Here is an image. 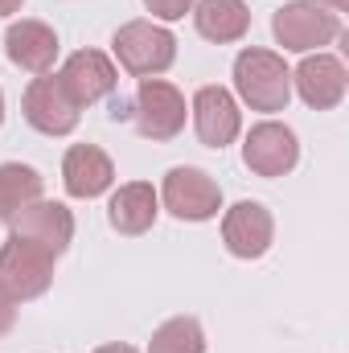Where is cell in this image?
<instances>
[{
    "label": "cell",
    "mask_w": 349,
    "mask_h": 353,
    "mask_svg": "<svg viewBox=\"0 0 349 353\" xmlns=\"http://www.w3.org/2000/svg\"><path fill=\"white\" fill-rule=\"evenodd\" d=\"M201 350H206V337H201V325L193 316L165 321L152 333V345H148V353H201Z\"/></svg>",
    "instance_id": "d6986e66"
},
{
    "label": "cell",
    "mask_w": 349,
    "mask_h": 353,
    "mask_svg": "<svg viewBox=\"0 0 349 353\" xmlns=\"http://www.w3.org/2000/svg\"><path fill=\"white\" fill-rule=\"evenodd\" d=\"M243 161L247 169L259 176H283L296 169L300 161V144H296V132L283 128V123H259L251 136H247V148H243Z\"/></svg>",
    "instance_id": "ba28073f"
},
{
    "label": "cell",
    "mask_w": 349,
    "mask_h": 353,
    "mask_svg": "<svg viewBox=\"0 0 349 353\" xmlns=\"http://www.w3.org/2000/svg\"><path fill=\"white\" fill-rule=\"evenodd\" d=\"M296 87H300V99L317 111H329L346 99V66L333 58V54H317V58H304L300 70H296Z\"/></svg>",
    "instance_id": "7c38bea8"
},
{
    "label": "cell",
    "mask_w": 349,
    "mask_h": 353,
    "mask_svg": "<svg viewBox=\"0 0 349 353\" xmlns=\"http://www.w3.org/2000/svg\"><path fill=\"white\" fill-rule=\"evenodd\" d=\"M12 316H17V308H12V300L0 292V333H8V329H12Z\"/></svg>",
    "instance_id": "44dd1931"
},
{
    "label": "cell",
    "mask_w": 349,
    "mask_h": 353,
    "mask_svg": "<svg viewBox=\"0 0 349 353\" xmlns=\"http://www.w3.org/2000/svg\"><path fill=\"white\" fill-rule=\"evenodd\" d=\"M235 87L255 111H283L292 99V74H288L279 54L243 50L235 62Z\"/></svg>",
    "instance_id": "6da1fadb"
},
{
    "label": "cell",
    "mask_w": 349,
    "mask_h": 353,
    "mask_svg": "<svg viewBox=\"0 0 349 353\" xmlns=\"http://www.w3.org/2000/svg\"><path fill=\"white\" fill-rule=\"evenodd\" d=\"M4 46H8V58H12L21 70H29V74H50V66H54V58H58V37H54V29L41 25V21H17V25L8 29Z\"/></svg>",
    "instance_id": "5bb4252c"
},
{
    "label": "cell",
    "mask_w": 349,
    "mask_h": 353,
    "mask_svg": "<svg viewBox=\"0 0 349 353\" xmlns=\"http://www.w3.org/2000/svg\"><path fill=\"white\" fill-rule=\"evenodd\" d=\"M58 79H62V87L70 90V99L79 107H87V103L115 90V66L99 50H79V54H70V62L62 66Z\"/></svg>",
    "instance_id": "4fadbf2b"
},
{
    "label": "cell",
    "mask_w": 349,
    "mask_h": 353,
    "mask_svg": "<svg viewBox=\"0 0 349 353\" xmlns=\"http://www.w3.org/2000/svg\"><path fill=\"white\" fill-rule=\"evenodd\" d=\"M107 115H111V119H128V115H132V103H128V99H111V111H107Z\"/></svg>",
    "instance_id": "7402d4cb"
},
{
    "label": "cell",
    "mask_w": 349,
    "mask_h": 353,
    "mask_svg": "<svg viewBox=\"0 0 349 353\" xmlns=\"http://www.w3.org/2000/svg\"><path fill=\"white\" fill-rule=\"evenodd\" d=\"M193 123H197L201 144L226 148V144L239 136V107H235L230 90H222V87H201L197 90V99H193Z\"/></svg>",
    "instance_id": "8fae6325"
},
{
    "label": "cell",
    "mask_w": 349,
    "mask_h": 353,
    "mask_svg": "<svg viewBox=\"0 0 349 353\" xmlns=\"http://www.w3.org/2000/svg\"><path fill=\"white\" fill-rule=\"evenodd\" d=\"M165 205L181 222H206L222 205V189L201 169H173L165 176Z\"/></svg>",
    "instance_id": "52a82bcc"
},
{
    "label": "cell",
    "mask_w": 349,
    "mask_h": 353,
    "mask_svg": "<svg viewBox=\"0 0 349 353\" xmlns=\"http://www.w3.org/2000/svg\"><path fill=\"white\" fill-rule=\"evenodd\" d=\"M148 4V12L152 17H161V21H177V17H185L189 12V4L193 0H144Z\"/></svg>",
    "instance_id": "ffe728a7"
},
{
    "label": "cell",
    "mask_w": 349,
    "mask_h": 353,
    "mask_svg": "<svg viewBox=\"0 0 349 353\" xmlns=\"http://www.w3.org/2000/svg\"><path fill=\"white\" fill-rule=\"evenodd\" d=\"M271 29L283 50H312V46H329L341 33V17L321 0H292L275 12Z\"/></svg>",
    "instance_id": "277c9868"
},
{
    "label": "cell",
    "mask_w": 349,
    "mask_h": 353,
    "mask_svg": "<svg viewBox=\"0 0 349 353\" xmlns=\"http://www.w3.org/2000/svg\"><path fill=\"white\" fill-rule=\"evenodd\" d=\"M62 176H66V193H70V197H99V193L115 181V169H111V161H107L103 148H94V144H74V148L66 152Z\"/></svg>",
    "instance_id": "9a60e30c"
},
{
    "label": "cell",
    "mask_w": 349,
    "mask_h": 353,
    "mask_svg": "<svg viewBox=\"0 0 349 353\" xmlns=\"http://www.w3.org/2000/svg\"><path fill=\"white\" fill-rule=\"evenodd\" d=\"M54 259L46 247L21 239V234H8L4 251H0V292L17 304V300H33L50 288L54 279Z\"/></svg>",
    "instance_id": "7a4b0ae2"
},
{
    "label": "cell",
    "mask_w": 349,
    "mask_h": 353,
    "mask_svg": "<svg viewBox=\"0 0 349 353\" xmlns=\"http://www.w3.org/2000/svg\"><path fill=\"white\" fill-rule=\"evenodd\" d=\"M21 8V0H0V17H8V12H17Z\"/></svg>",
    "instance_id": "603a6c76"
},
{
    "label": "cell",
    "mask_w": 349,
    "mask_h": 353,
    "mask_svg": "<svg viewBox=\"0 0 349 353\" xmlns=\"http://www.w3.org/2000/svg\"><path fill=\"white\" fill-rule=\"evenodd\" d=\"M107 218L119 234H144L152 222H157V189L144 185V181H132L123 185L111 205H107Z\"/></svg>",
    "instance_id": "2e32d148"
},
{
    "label": "cell",
    "mask_w": 349,
    "mask_h": 353,
    "mask_svg": "<svg viewBox=\"0 0 349 353\" xmlns=\"http://www.w3.org/2000/svg\"><path fill=\"white\" fill-rule=\"evenodd\" d=\"M94 353H136L132 345H103V350H94Z\"/></svg>",
    "instance_id": "cb8c5ba5"
},
{
    "label": "cell",
    "mask_w": 349,
    "mask_h": 353,
    "mask_svg": "<svg viewBox=\"0 0 349 353\" xmlns=\"http://www.w3.org/2000/svg\"><path fill=\"white\" fill-rule=\"evenodd\" d=\"M132 119L144 140H173L185 128V94L161 79H144L132 103Z\"/></svg>",
    "instance_id": "5b68a950"
},
{
    "label": "cell",
    "mask_w": 349,
    "mask_h": 353,
    "mask_svg": "<svg viewBox=\"0 0 349 353\" xmlns=\"http://www.w3.org/2000/svg\"><path fill=\"white\" fill-rule=\"evenodd\" d=\"M111 46H115L119 66H123L128 74H136V79L165 74V70L173 66V54H177L173 33L161 29V25H152V21H128V25L111 37Z\"/></svg>",
    "instance_id": "3957f363"
},
{
    "label": "cell",
    "mask_w": 349,
    "mask_h": 353,
    "mask_svg": "<svg viewBox=\"0 0 349 353\" xmlns=\"http://www.w3.org/2000/svg\"><path fill=\"white\" fill-rule=\"evenodd\" d=\"M325 4H333V12H341V8H349V0H325Z\"/></svg>",
    "instance_id": "d4e9b609"
},
{
    "label": "cell",
    "mask_w": 349,
    "mask_h": 353,
    "mask_svg": "<svg viewBox=\"0 0 349 353\" xmlns=\"http://www.w3.org/2000/svg\"><path fill=\"white\" fill-rule=\"evenodd\" d=\"M271 234H275V222H271V214L263 210L259 201H239L226 214V222H222V239H226L230 255H239V259H259V255H267Z\"/></svg>",
    "instance_id": "30bf717a"
},
{
    "label": "cell",
    "mask_w": 349,
    "mask_h": 353,
    "mask_svg": "<svg viewBox=\"0 0 349 353\" xmlns=\"http://www.w3.org/2000/svg\"><path fill=\"white\" fill-rule=\"evenodd\" d=\"M25 119L46 136H66L79 123V103L70 99L58 74H37L25 90Z\"/></svg>",
    "instance_id": "8992f818"
},
{
    "label": "cell",
    "mask_w": 349,
    "mask_h": 353,
    "mask_svg": "<svg viewBox=\"0 0 349 353\" xmlns=\"http://www.w3.org/2000/svg\"><path fill=\"white\" fill-rule=\"evenodd\" d=\"M0 119H4V94H0Z\"/></svg>",
    "instance_id": "484cf974"
},
{
    "label": "cell",
    "mask_w": 349,
    "mask_h": 353,
    "mask_svg": "<svg viewBox=\"0 0 349 353\" xmlns=\"http://www.w3.org/2000/svg\"><path fill=\"white\" fill-rule=\"evenodd\" d=\"M12 234H21V239L46 247L50 255H62L66 243H70V234H74V218H70L66 205L37 197V201H29V205L12 218Z\"/></svg>",
    "instance_id": "9c48e42d"
},
{
    "label": "cell",
    "mask_w": 349,
    "mask_h": 353,
    "mask_svg": "<svg viewBox=\"0 0 349 353\" xmlns=\"http://www.w3.org/2000/svg\"><path fill=\"white\" fill-rule=\"evenodd\" d=\"M193 21L206 41H239L251 25V12L243 0H201Z\"/></svg>",
    "instance_id": "e0dca14e"
},
{
    "label": "cell",
    "mask_w": 349,
    "mask_h": 353,
    "mask_svg": "<svg viewBox=\"0 0 349 353\" xmlns=\"http://www.w3.org/2000/svg\"><path fill=\"white\" fill-rule=\"evenodd\" d=\"M37 197H41V176L29 165H0V222H12Z\"/></svg>",
    "instance_id": "ac0fdd59"
}]
</instances>
